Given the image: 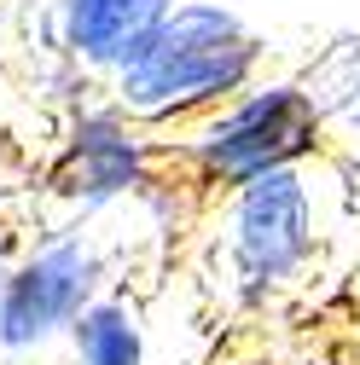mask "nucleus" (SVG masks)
Here are the masks:
<instances>
[{"instance_id": "obj_1", "label": "nucleus", "mask_w": 360, "mask_h": 365, "mask_svg": "<svg viewBox=\"0 0 360 365\" xmlns=\"http://www.w3.org/2000/svg\"><path fill=\"white\" fill-rule=\"evenodd\" d=\"M267 64V41L227 0H169V12L134 41V53L105 76L111 99L140 128H186L250 87Z\"/></svg>"}, {"instance_id": "obj_2", "label": "nucleus", "mask_w": 360, "mask_h": 365, "mask_svg": "<svg viewBox=\"0 0 360 365\" xmlns=\"http://www.w3.org/2000/svg\"><path fill=\"white\" fill-rule=\"evenodd\" d=\"M215 197V255L239 302L267 307L320 272L331 238V186L320 180V157L250 174Z\"/></svg>"}, {"instance_id": "obj_3", "label": "nucleus", "mask_w": 360, "mask_h": 365, "mask_svg": "<svg viewBox=\"0 0 360 365\" xmlns=\"http://www.w3.org/2000/svg\"><path fill=\"white\" fill-rule=\"evenodd\" d=\"M326 140H331V116L314 105L302 76H256L233 99L192 116L169 163L198 192H227L250 174L326 157Z\"/></svg>"}, {"instance_id": "obj_4", "label": "nucleus", "mask_w": 360, "mask_h": 365, "mask_svg": "<svg viewBox=\"0 0 360 365\" xmlns=\"http://www.w3.org/2000/svg\"><path fill=\"white\" fill-rule=\"evenodd\" d=\"M111 290V255L81 220L53 226L0 267V354H35L70 331V319Z\"/></svg>"}, {"instance_id": "obj_5", "label": "nucleus", "mask_w": 360, "mask_h": 365, "mask_svg": "<svg viewBox=\"0 0 360 365\" xmlns=\"http://www.w3.org/2000/svg\"><path fill=\"white\" fill-rule=\"evenodd\" d=\"M169 168V145L140 128L116 99L76 105L64 122L59 157L47 168V192L70 209V220H94L116 203H140V192Z\"/></svg>"}, {"instance_id": "obj_6", "label": "nucleus", "mask_w": 360, "mask_h": 365, "mask_svg": "<svg viewBox=\"0 0 360 365\" xmlns=\"http://www.w3.org/2000/svg\"><path fill=\"white\" fill-rule=\"evenodd\" d=\"M163 12H169V0H53L47 41L64 64H76L87 76H111Z\"/></svg>"}, {"instance_id": "obj_7", "label": "nucleus", "mask_w": 360, "mask_h": 365, "mask_svg": "<svg viewBox=\"0 0 360 365\" xmlns=\"http://www.w3.org/2000/svg\"><path fill=\"white\" fill-rule=\"evenodd\" d=\"M70 354L76 365H151L146 342V313L122 290H99L76 319H70Z\"/></svg>"}, {"instance_id": "obj_8", "label": "nucleus", "mask_w": 360, "mask_h": 365, "mask_svg": "<svg viewBox=\"0 0 360 365\" xmlns=\"http://www.w3.org/2000/svg\"><path fill=\"white\" fill-rule=\"evenodd\" d=\"M302 87L314 93V105L337 122V110L360 93V35H343L337 47H326L320 58H314V70L302 76Z\"/></svg>"}, {"instance_id": "obj_9", "label": "nucleus", "mask_w": 360, "mask_h": 365, "mask_svg": "<svg viewBox=\"0 0 360 365\" xmlns=\"http://www.w3.org/2000/svg\"><path fill=\"white\" fill-rule=\"evenodd\" d=\"M337 128H343V133H354V140H360V93H354V99H349V105L337 110Z\"/></svg>"}, {"instance_id": "obj_10", "label": "nucleus", "mask_w": 360, "mask_h": 365, "mask_svg": "<svg viewBox=\"0 0 360 365\" xmlns=\"http://www.w3.org/2000/svg\"><path fill=\"white\" fill-rule=\"evenodd\" d=\"M215 365H279V359H261V354H244V359H215Z\"/></svg>"}, {"instance_id": "obj_11", "label": "nucleus", "mask_w": 360, "mask_h": 365, "mask_svg": "<svg viewBox=\"0 0 360 365\" xmlns=\"http://www.w3.org/2000/svg\"><path fill=\"white\" fill-rule=\"evenodd\" d=\"M6 255H12V250H6V220H0V267H6Z\"/></svg>"}]
</instances>
